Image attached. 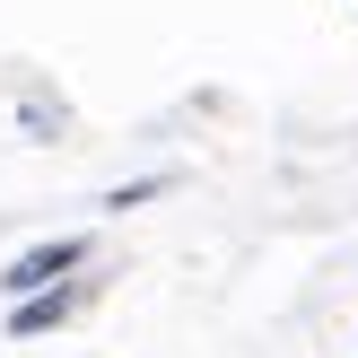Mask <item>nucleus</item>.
I'll list each match as a JSON object with an SVG mask.
<instances>
[{"mask_svg": "<svg viewBox=\"0 0 358 358\" xmlns=\"http://www.w3.org/2000/svg\"><path fill=\"white\" fill-rule=\"evenodd\" d=\"M70 271H87V236H44V245H27V254L0 271V289H9V306L17 297H44V289H62Z\"/></svg>", "mask_w": 358, "mask_h": 358, "instance_id": "obj_1", "label": "nucleus"}, {"mask_svg": "<svg viewBox=\"0 0 358 358\" xmlns=\"http://www.w3.org/2000/svg\"><path fill=\"white\" fill-rule=\"evenodd\" d=\"M79 297H87V280H62V289H44V297H17V306H9V332H17V341L62 332L70 315H79Z\"/></svg>", "mask_w": 358, "mask_h": 358, "instance_id": "obj_2", "label": "nucleus"}]
</instances>
